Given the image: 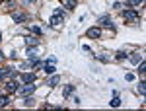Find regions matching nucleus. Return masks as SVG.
<instances>
[{"instance_id": "nucleus-1", "label": "nucleus", "mask_w": 146, "mask_h": 111, "mask_svg": "<svg viewBox=\"0 0 146 111\" xmlns=\"http://www.w3.org/2000/svg\"><path fill=\"white\" fill-rule=\"evenodd\" d=\"M62 18H64V8H56L55 12H53V16H51V25H60V22H62Z\"/></svg>"}, {"instance_id": "nucleus-2", "label": "nucleus", "mask_w": 146, "mask_h": 111, "mask_svg": "<svg viewBox=\"0 0 146 111\" xmlns=\"http://www.w3.org/2000/svg\"><path fill=\"white\" fill-rule=\"evenodd\" d=\"M14 76H16L14 68H0V80H12Z\"/></svg>"}, {"instance_id": "nucleus-3", "label": "nucleus", "mask_w": 146, "mask_h": 111, "mask_svg": "<svg viewBox=\"0 0 146 111\" xmlns=\"http://www.w3.org/2000/svg\"><path fill=\"white\" fill-rule=\"evenodd\" d=\"M18 92L22 94V98H27V96H31V94L35 92V86H33V84H25V88H23V90H18Z\"/></svg>"}, {"instance_id": "nucleus-4", "label": "nucleus", "mask_w": 146, "mask_h": 111, "mask_svg": "<svg viewBox=\"0 0 146 111\" xmlns=\"http://www.w3.org/2000/svg\"><path fill=\"white\" fill-rule=\"evenodd\" d=\"M18 90H20V82H16V80H10V82H6V92L14 94V92H18Z\"/></svg>"}, {"instance_id": "nucleus-5", "label": "nucleus", "mask_w": 146, "mask_h": 111, "mask_svg": "<svg viewBox=\"0 0 146 111\" xmlns=\"http://www.w3.org/2000/svg\"><path fill=\"white\" fill-rule=\"evenodd\" d=\"M12 20H14L16 23H23L25 20H27V14H23V12H14Z\"/></svg>"}, {"instance_id": "nucleus-6", "label": "nucleus", "mask_w": 146, "mask_h": 111, "mask_svg": "<svg viewBox=\"0 0 146 111\" xmlns=\"http://www.w3.org/2000/svg\"><path fill=\"white\" fill-rule=\"evenodd\" d=\"M123 18L129 20V22H135L136 18H138V14H136L135 10H123Z\"/></svg>"}, {"instance_id": "nucleus-7", "label": "nucleus", "mask_w": 146, "mask_h": 111, "mask_svg": "<svg viewBox=\"0 0 146 111\" xmlns=\"http://www.w3.org/2000/svg\"><path fill=\"white\" fill-rule=\"evenodd\" d=\"M39 64H41L39 58H29V60L23 62V68H35V66H39Z\"/></svg>"}, {"instance_id": "nucleus-8", "label": "nucleus", "mask_w": 146, "mask_h": 111, "mask_svg": "<svg viewBox=\"0 0 146 111\" xmlns=\"http://www.w3.org/2000/svg\"><path fill=\"white\" fill-rule=\"evenodd\" d=\"M100 35H101L100 27H90V29H88V37H92V39H98Z\"/></svg>"}, {"instance_id": "nucleus-9", "label": "nucleus", "mask_w": 146, "mask_h": 111, "mask_svg": "<svg viewBox=\"0 0 146 111\" xmlns=\"http://www.w3.org/2000/svg\"><path fill=\"white\" fill-rule=\"evenodd\" d=\"M20 80H22L23 84H33L35 74H22V76H20Z\"/></svg>"}, {"instance_id": "nucleus-10", "label": "nucleus", "mask_w": 146, "mask_h": 111, "mask_svg": "<svg viewBox=\"0 0 146 111\" xmlns=\"http://www.w3.org/2000/svg\"><path fill=\"white\" fill-rule=\"evenodd\" d=\"M72 92H74V86H64V90H62V98H70Z\"/></svg>"}, {"instance_id": "nucleus-11", "label": "nucleus", "mask_w": 146, "mask_h": 111, "mask_svg": "<svg viewBox=\"0 0 146 111\" xmlns=\"http://www.w3.org/2000/svg\"><path fill=\"white\" fill-rule=\"evenodd\" d=\"M101 25H107V27H111V29H113V22H111V18H109V16H103V18H101Z\"/></svg>"}, {"instance_id": "nucleus-12", "label": "nucleus", "mask_w": 146, "mask_h": 111, "mask_svg": "<svg viewBox=\"0 0 146 111\" xmlns=\"http://www.w3.org/2000/svg\"><path fill=\"white\" fill-rule=\"evenodd\" d=\"M115 98L111 100V107H119L121 105V98H119V94H113Z\"/></svg>"}, {"instance_id": "nucleus-13", "label": "nucleus", "mask_w": 146, "mask_h": 111, "mask_svg": "<svg viewBox=\"0 0 146 111\" xmlns=\"http://www.w3.org/2000/svg\"><path fill=\"white\" fill-rule=\"evenodd\" d=\"M58 80H60V76H58V74H51L49 84H51V86H56V84H58Z\"/></svg>"}, {"instance_id": "nucleus-14", "label": "nucleus", "mask_w": 146, "mask_h": 111, "mask_svg": "<svg viewBox=\"0 0 146 111\" xmlns=\"http://www.w3.org/2000/svg\"><path fill=\"white\" fill-rule=\"evenodd\" d=\"M25 55L29 56V58H37V49H31V47H29V49L25 51Z\"/></svg>"}, {"instance_id": "nucleus-15", "label": "nucleus", "mask_w": 146, "mask_h": 111, "mask_svg": "<svg viewBox=\"0 0 146 111\" xmlns=\"http://www.w3.org/2000/svg\"><path fill=\"white\" fill-rule=\"evenodd\" d=\"M138 94H140V96L146 94V82L144 80H140V84H138Z\"/></svg>"}, {"instance_id": "nucleus-16", "label": "nucleus", "mask_w": 146, "mask_h": 111, "mask_svg": "<svg viewBox=\"0 0 146 111\" xmlns=\"http://www.w3.org/2000/svg\"><path fill=\"white\" fill-rule=\"evenodd\" d=\"M25 43H27V45H33V47H35V45L39 43V39H37V37H25Z\"/></svg>"}, {"instance_id": "nucleus-17", "label": "nucleus", "mask_w": 146, "mask_h": 111, "mask_svg": "<svg viewBox=\"0 0 146 111\" xmlns=\"http://www.w3.org/2000/svg\"><path fill=\"white\" fill-rule=\"evenodd\" d=\"M64 4H66L68 10H74L76 8V0H64Z\"/></svg>"}, {"instance_id": "nucleus-18", "label": "nucleus", "mask_w": 146, "mask_h": 111, "mask_svg": "<svg viewBox=\"0 0 146 111\" xmlns=\"http://www.w3.org/2000/svg\"><path fill=\"white\" fill-rule=\"evenodd\" d=\"M10 100H8V96H0V107H4V105H8Z\"/></svg>"}, {"instance_id": "nucleus-19", "label": "nucleus", "mask_w": 146, "mask_h": 111, "mask_svg": "<svg viewBox=\"0 0 146 111\" xmlns=\"http://www.w3.org/2000/svg\"><path fill=\"white\" fill-rule=\"evenodd\" d=\"M131 62H135V64H138V62H140V55H138V53H135V55H131Z\"/></svg>"}, {"instance_id": "nucleus-20", "label": "nucleus", "mask_w": 146, "mask_h": 111, "mask_svg": "<svg viewBox=\"0 0 146 111\" xmlns=\"http://www.w3.org/2000/svg\"><path fill=\"white\" fill-rule=\"evenodd\" d=\"M45 74H55V66H53V64L45 66Z\"/></svg>"}, {"instance_id": "nucleus-21", "label": "nucleus", "mask_w": 146, "mask_h": 111, "mask_svg": "<svg viewBox=\"0 0 146 111\" xmlns=\"http://www.w3.org/2000/svg\"><path fill=\"white\" fill-rule=\"evenodd\" d=\"M115 58H127V53L125 51H117L115 53Z\"/></svg>"}, {"instance_id": "nucleus-22", "label": "nucleus", "mask_w": 146, "mask_h": 111, "mask_svg": "<svg viewBox=\"0 0 146 111\" xmlns=\"http://www.w3.org/2000/svg\"><path fill=\"white\" fill-rule=\"evenodd\" d=\"M31 31H33L35 35H41V27H39V25H33V27H31Z\"/></svg>"}, {"instance_id": "nucleus-23", "label": "nucleus", "mask_w": 146, "mask_h": 111, "mask_svg": "<svg viewBox=\"0 0 146 111\" xmlns=\"http://www.w3.org/2000/svg\"><path fill=\"white\" fill-rule=\"evenodd\" d=\"M138 70H140V72H144V70H146V62H144V60H140V64H138Z\"/></svg>"}, {"instance_id": "nucleus-24", "label": "nucleus", "mask_w": 146, "mask_h": 111, "mask_svg": "<svg viewBox=\"0 0 146 111\" xmlns=\"http://www.w3.org/2000/svg\"><path fill=\"white\" fill-rule=\"evenodd\" d=\"M129 4H133V6H138V4H142V0H129Z\"/></svg>"}, {"instance_id": "nucleus-25", "label": "nucleus", "mask_w": 146, "mask_h": 111, "mask_svg": "<svg viewBox=\"0 0 146 111\" xmlns=\"http://www.w3.org/2000/svg\"><path fill=\"white\" fill-rule=\"evenodd\" d=\"M0 60H4V53L2 51H0Z\"/></svg>"}, {"instance_id": "nucleus-26", "label": "nucleus", "mask_w": 146, "mask_h": 111, "mask_svg": "<svg viewBox=\"0 0 146 111\" xmlns=\"http://www.w3.org/2000/svg\"><path fill=\"white\" fill-rule=\"evenodd\" d=\"M27 2H39V0H27Z\"/></svg>"}, {"instance_id": "nucleus-27", "label": "nucleus", "mask_w": 146, "mask_h": 111, "mask_svg": "<svg viewBox=\"0 0 146 111\" xmlns=\"http://www.w3.org/2000/svg\"><path fill=\"white\" fill-rule=\"evenodd\" d=\"M0 41H2V33H0Z\"/></svg>"}]
</instances>
